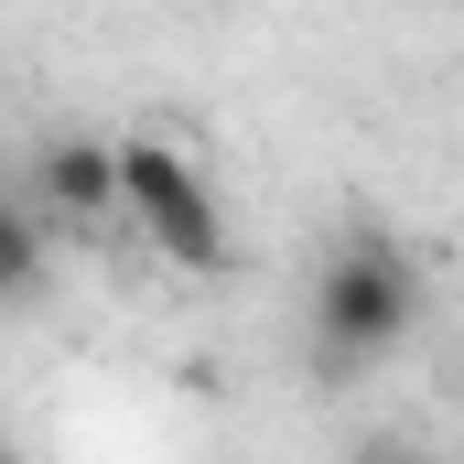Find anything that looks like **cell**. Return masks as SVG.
Listing matches in <instances>:
<instances>
[{
	"label": "cell",
	"mask_w": 464,
	"mask_h": 464,
	"mask_svg": "<svg viewBox=\"0 0 464 464\" xmlns=\"http://www.w3.org/2000/svg\"><path fill=\"white\" fill-rule=\"evenodd\" d=\"M44 281H54V227L22 195H0V314H33Z\"/></svg>",
	"instance_id": "cell-4"
},
{
	"label": "cell",
	"mask_w": 464,
	"mask_h": 464,
	"mask_svg": "<svg viewBox=\"0 0 464 464\" xmlns=\"http://www.w3.org/2000/svg\"><path fill=\"white\" fill-rule=\"evenodd\" d=\"M33 217L44 227H98V217H119V140L54 130L33 151Z\"/></svg>",
	"instance_id": "cell-3"
},
{
	"label": "cell",
	"mask_w": 464,
	"mask_h": 464,
	"mask_svg": "<svg viewBox=\"0 0 464 464\" xmlns=\"http://www.w3.org/2000/svg\"><path fill=\"white\" fill-rule=\"evenodd\" d=\"M411 324H421L411 248L378 237V227H346L324 248V270H314V367L324 378H356V367H378V356L411 346Z\"/></svg>",
	"instance_id": "cell-1"
},
{
	"label": "cell",
	"mask_w": 464,
	"mask_h": 464,
	"mask_svg": "<svg viewBox=\"0 0 464 464\" xmlns=\"http://www.w3.org/2000/svg\"><path fill=\"white\" fill-rule=\"evenodd\" d=\"M0 464H33V454H22V443H0Z\"/></svg>",
	"instance_id": "cell-6"
},
{
	"label": "cell",
	"mask_w": 464,
	"mask_h": 464,
	"mask_svg": "<svg viewBox=\"0 0 464 464\" xmlns=\"http://www.w3.org/2000/svg\"><path fill=\"white\" fill-rule=\"evenodd\" d=\"M119 217L140 227V248L162 259V270H227L237 237H227V206H217V184H206V162L173 140V130H130L119 140Z\"/></svg>",
	"instance_id": "cell-2"
},
{
	"label": "cell",
	"mask_w": 464,
	"mask_h": 464,
	"mask_svg": "<svg viewBox=\"0 0 464 464\" xmlns=\"http://www.w3.org/2000/svg\"><path fill=\"white\" fill-rule=\"evenodd\" d=\"M346 464H421L411 443H367V454H346Z\"/></svg>",
	"instance_id": "cell-5"
}]
</instances>
